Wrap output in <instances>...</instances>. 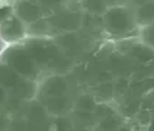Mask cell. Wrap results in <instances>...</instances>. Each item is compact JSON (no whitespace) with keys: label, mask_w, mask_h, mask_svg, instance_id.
Returning a JSON list of instances; mask_svg holds the SVG:
<instances>
[{"label":"cell","mask_w":154,"mask_h":131,"mask_svg":"<svg viewBox=\"0 0 154 131\" xmlns=\"http://www.w3.org/2000/svg\"><path fill=\"white\" fill-rule=\"evenodd\" d=\"M100 19L103 31L112 38H125L138 31L134 8L128 3L109 6Z\"/></svg>","instance_id":"obj_1"},{"label":"cell","mask_w":154,"mask_h":131,"mask_svg":"<svg viewBox=\"0 0 154 131\" xmlns=\"http://www.w3.org/2000/svg\"><path fill=\"white\" fill-rule=\"evenodd\" d=\"M0 61L6 63L9 67H12L20 76L29 79V80L36 82V79L41 74L39 66L34 60L32 54L28 51L25 44L22 42L9 44L0 54Z\"/></svg>","instance_id":"obj_2"},{"label":"cell","mask_w":154,"mask_h":131,"mask_svg":"<svg viewBox=\"0 0 154 131\" xmlns=\"http://www.w3.org/2000/svg\"><path fill=\"white\" fill-rule=\"evenodd\" d=\"M0 86L8 92V96L17 99H32L36 92L35 80L20 76L3 61H0Z\"/></svg>","instance_id":"obj_3"},{"label":"cell","mask_w":154,"mask_h":131,"mask_svg":"<svg viewBox=\"0 0 154 131\" xmlns=\"http://www.w3.org/2000/svg\"><path fill=\"white\" fill-rule=\"evenodd\" d=\"M13 15L19 17L25 25L45 16L39 0H13Z\"/></svg>","instance_id":"obj_4"},{"label":"cell","mask_w":154,"mask_h":131,"mask_svg":"<svg viewBox=\"0 0 154 131\" xmlns=\"http://www.w3.org/2000/svg\"><path fill=\"white\" fill-rule=\"evenodd\" d=\"M26 36V25L15 15H12L0 25V39L3 42L17 44L22 42Z\"/></svg>","instance_id":"obj_5"},{"label":"cell","mask_w":154,"mask_h":131,"mask_svg":"<svg viewBox=\"0 0 154 131\" xmlns=\"http://www.w3.org/2000/svg\"><path fill=\"white\" fill-rule=\"evenodd\" d=\"M134 13H135V23L138 28L154 22V0H147L143 5L137 6L134 9Z\"/></svg>","instance_id":"obj_6"},{"label":"cell","mask_w":154,"mask_h":131,"mask_svg":"<svg viewBox=\"0 0 154 131\" xmlns=\"http://www.w3.org/2000/svg\"><path fill=\"white\" fill-rule=\"evenodd\" d=\"M50 32H51L50 22H48V17L45 16L26 25V35L32 38H45Z\"/></svg>","instance_id":"obj_7"},{"label":"cell","mask_w":154,"mask_h":131,"mask_svg":"<svg viewBox=\"0 0 154 131\" xmlns=\"http://www.w3.org/2000/svg\"><path fill=\"white\" fill-rule=\"evenodd\" d=\"M79 5L85 12L93 16H102L109 8L106 0H79Z\"/></svg>","instance_id":"obj_8"},{"label":"cell","mask_w":154,"mask_h":131,"mask_svg":"<svg viewBox=\"0 0 154 131\" xmlns=\"http://www.w3.org/2000/svg\"><path fill=\"white\" fill-rule=\"evenodd\" d=\"M137 32H138L141 44H144L146 47L154 50V22L147 23L144 26H140Z\"/></svg>","instance_id":"obj_9"},{"label":"cell","mask_w":154,"mask_h":131,"mask_svg":"<svg viewBox=\"0 0 154 131\" xmlns=\"http://www.w3.org/2000/svg\"><path fill=\"white\" fill-rule=\"evenodd\" d=\"M13 15V0H0V25Z\"/></svg>","instance_id":"obj_10"},{"label":"cell","mask_w":154,"mask_h":131,"mask_svg":"<svg viewBox=\"0 0 154 131\" xmlns=\"http://www.w3.org/2000/svg\"><path fill=\"white\" fill-rule=\"evenodd\" d=\"M10 125V120L8 118V115L0 112V130H8Z\"/></svg>","instance_id":"obj_11"},{"label":"cell","mask_w":154,"mask_h":131,"mask_svg":"<svg viewBox=\"0 0 154 131\" xmlns=\"http://www.w3.org/2000/svg\"><path fill=\"white\" fill-rule=\"evenodd\" d=\"M8 99H9V96H8V92L3 89V87L0 86V109L6 105V102H8Z\"/></svg>","instance_id":"obj_12"},{"label":"cell","mask_w":154,"mask_h":131,"mask_svg":"<svg viewBox=\"0 0 154 131\" xmlns=\"http://www.w3.org/2000/svg\"><path fill=\"white\" fill-rule=\"evenodd\" d=\"M144 2H147V0H129V2H128V5H129V6H132V8L135 9L137 6H140V5H143Z\"/></svg>","instance_id":"obj_13"}]
</instances>
